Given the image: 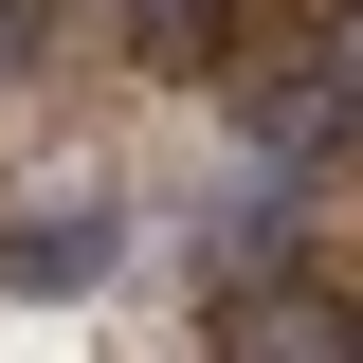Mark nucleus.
<instances>
[{
  "label": "nucleus",
  "instance_id": "1",
  "mask_svg": "<svg viewBox=\"0 0 363 363\" xmlns=\"http://www.w3.org/2000/svg\"><path fill=\"white\" fill-rule=\"evenodd\" d=\"M109 255H128V200H109V182H37V200H0V291H18V309L91 291Z\"/></svg>",
  "mask_w": 363,
  "mask_h": 363
},
{
  "label": "nucleus",
  "instance_id": "2",
  "mask_svg": "<svg viewBox=\"0 0 363 363\" xmlns=\"http://www.w3.org/2000/svg\"><path fill=\"white\" fill-rule=\"evenodd\" d=\"M218 363H363V309L327 272H272V291H218Z\"/></svg>",
  "mask_w": 363,
  "mask_h": 363
},
{
  "label": "nucleus",
  "instance_id": "3",
  "mask_svg": "<svg viewBox=\"0 0 363 363\" xmlns=\"http://www.w3.org/2000/svg\"><path fill=\"white\" fill-rule=\"evenodd\" d=\"M236 109H255V145H272V164H345V145H363V109L327 91V55H291V73H236Z\"/></svg>",
  "mask_w": 363,
  "mask_h": 363
},
{
  "label": "nucleus",
  "instance_id": "4",
  "mask_svg": "<svg viewBox=\"0 0 363 363\" xmlns=\"http://www.w3.org/2000/svg\"><path fill=\"white\" fill-rule=\"evenodd\" d=\"M128 37L164 55V73H218V37H236V0H128Z\"/></svg>",
  "mask_w": 363,
  "mask_h": 363
},
{
  "label": "nucleus",
  "instance_id": "5",
  "mask_svg": "<svg viewBox=\"0 0 363 363\" xmlns=\"http://www.w3.org/2000/svg\"><path fill=\"white\" fill-rule=\"evenodd\" d=\"M55 55V0H0V73H37Z\"/></svg>",
  "mask_w": 363,
  "mask_h": 363
},
{
  "label": "nucleus",
  "instance_id": "6",
  "mask_svg": "<svg viewBox=\"0 0 363 363\" xmlns=\"http://www.w3.org/2000/svg\"><path fill=\"white\" fill-rule=\"evenodd\" d=\"M345 309H363V291H345Z\"/></svg>",
  "mask_w": 363,
  "mask_h": 363
}]
</instances>
